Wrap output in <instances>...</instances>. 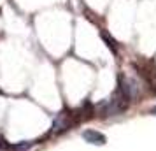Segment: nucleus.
Wrapping results in <instances>:
<instances>
[{
    "label": "nucleus",
    "instance_id": "1",
    "mask_svg": "<svg viewBox=\"0 0 156 151\" xmlns=\"http://www.w3.org/2000/svg\"><path fill=\"white\" fill-rule=\"evenodd\" d=\"M130 106V99L125 97V95L121 93L119 90H116V93L109 99V100L104 102V114L105 116H114V114H121V113H125Z\"/></svg>",
    "mask_w": 156,
    "mask_h": 151
},
{
    "label": "nucleus",
    "instance_id": "2",
    "mask_svg": "<svg viewBox=\"0 0 156 151\" xmlns=\"http://www.w3.org/2000/svg\"><path fill=\"white\" fill-rule=\"evenodd\" d=\"M72 125H74L72 113H69V111H62V113H60V114H56V118H55L51 132L58 135V134H63V132H67Z\"/></svg>",
    "mask_w": 156,
    "mask_h": 151
},
{
    "label": "nucleus",
    "instance_id": "3",
    "mask_svg": "<svg viewBox=\"0 0 156 151\" xmlns=\"http://www.w3.org/2000/svg\"><path fill=\"white\" fill-rule=\"evenodd\" d=\"M83 139H84L86 142L90 144H95V146H104V144L107 142V139L104 134H100V132H97V130H84L83 132Z\"/></svg>",
    "mask_w": 156,
    "mask_h": 151
},
{
    "label": "nucleus",
    "instance_id": "4",
    "mask_svg": "<svg viewBox=\"0 0 156 151\" xmlns=\"http://www.w3.org/2000/svg\"><path fill=\"white\" fill-rule=\"evenodd\" d=\"M100 35H102V39H104V41H105L107 48H109V49L112 51L114 55H118V44H116V41H114L112 37L109 35V34H107L105 30H102V32H100Z\"/></svg>",
    "mask_w": 156,
    "mask_h": 151
},
{
    "label": "nucleus",
    "instance_id": "5",
    "mask_svg": "<svg viewBox=\"0 0 156 151\" xmlns=\"http://www.w3.org/2000/svg\"><path fill=\"white\" fill-rule=\"evenodd\" d=\"M35 142H20V144H11L9 146V149L12 151H23V149H28V148H32Z\"/></svg>",
    "mask_w": 156,
    "mask_h": 151
},
{
    "label": "nucleus",
    "instance_id": "6",
    "mask_svg": "<svg viewBox=\"0 0 156 151\" xmlns=\"http://www.w3.org/2000/svg\"><path fill=\"white\" fill-rule=\"evenodd\" d=\"M151 114H156V106H154L153 109H151Z\"/></svg>",
    "mask_w": 156,
    "mask_h": 151
}]
</instances>
